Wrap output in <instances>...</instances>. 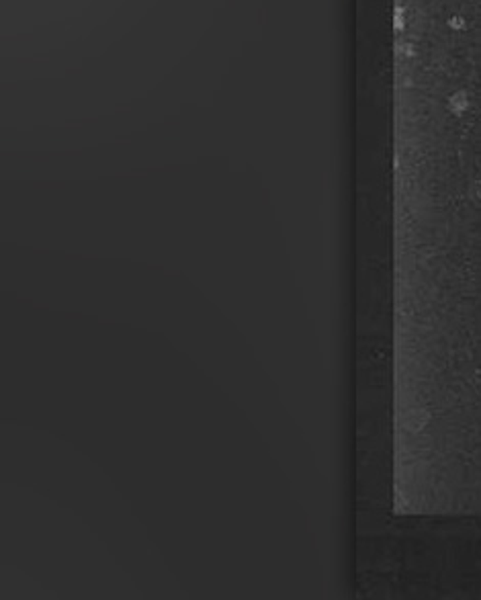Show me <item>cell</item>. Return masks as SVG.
Returning a JSON list of instances; mask_svg holds the SVG:
<instances>
[{
    "label": "cell",
    "mask_w": 481,
    "mask_h": 600,
    "mask_svg": "<svg viewBox=\"0 0 481 600\" xmlns=\"http://www.w3.org/2000/svg\"><path fill=\"white\" fill-rule=\"evenodd\" d=\"M449 109H451V113H455L457 117H461V115L469 109V96H467V92H465V90H459V92L451 94V98H449Z\"/></svg>",
    "instance_id": "cell-1"
},
{
    "label": "cell",
    "mask_w": 481,
    "mask_h": 600,
    "mask_svg": "<svg viewBox=\"0 0 481 600\" xmlns=\"http://www.w3.org/2000/svg\"><path fill=\"white\" fill-rule=\"evenodd\" d=\"M451 27H459V29H463L465 25H463V23L459 21V19H457V21H451Z\"/></svg>",
    "instance_id": "cell-2"
},
{
    "label": "cell",
    "mask_w": 481,
    "mask_h": 600,
    "mask_svg": "<svg viewBox=\"0 0 481 600\" xmlns=\"http://www.w3.org/2000/svg\"><path fill=\"white\" fill-rule=\"evenodd\" d=\"M475 197H478V199H481V182H480V191L475 193Z\"/></svg>",
    "instance_id": "cell-3"
},
{
    "label": "cell",
    "mask_w": 481,
    "mask_h": 600,
    "mask_svg": "<svg viewBox=\"0 0 481 600\" xmlns=\"http://www.w3.org/2000/svg\"><path fill=\"white\" fill-rule=\"evenodd\" d=\"M475 377H478V379H480V383H481V373H478V375H475Z\"/></svg>",
    "instance_id": "cell-4"
}]
</instances>
